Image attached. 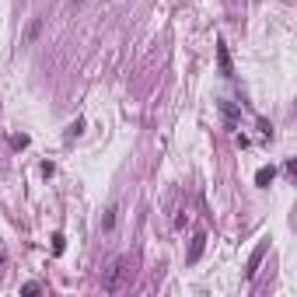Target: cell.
Listing matches in <instances>:
<instances>
[{
	"instance_id": "cell-1",
	"label": "cell",
	"mask_w": 297,
	"mask_h": 297,
	"mask_svg": "<svg viewBox=\"0 0 297 297\" xmlns=\"http://www.w3.org/2000/svg\"><path fill=\"white\" fill-rule=\"evenodd\" d=\"M126 280H129V259H115L112 269L105 273L101 287H105V294H119V290L126 287Z\"/></svg>"
},
{
	"instance_id": "cell-2",
	"label": "cell",
	"mask_w": 297,
	"mask_h": 297,
	"mask_svg": "<svg viewBox=\"0 0 297 297\" xmlns=\"http://www.w3.org/2000/svg\"><path fill=\"white\" fill-rule=\"evenodd\" d=\"M203 248H206V234H196V238H193V245H189V255H186V262H196V259L203 255Z\"/></svg>"
},
{
	"instance_id": "cell-3",
	"label": "cell",
	"mask_w": 297,
	"mask_h": 297,
	"mask_svg": "<svg viewBox=\"0 0 297 297\" xmlns=\"http://www.w3.org/2000/svg\"><path fill=\"white\" fill-rule=\"evenodd\" d=\"M217 60H220V74L231 77L234 70H231V56H227V46H224V42H217Z\"/></svg>"
},
{
	"instance_id": "cell-4",
	"label": "cell",
	"mask_w": 297,
	"mask_h": 297,
	"mask_svg": "<svg viewBox=\"0 0 297 297\" xmlns=\"http://www.w3.org/2000/svg\"><path fill=\"white\" fill-rule=\"evenodd\" d=\"M39 32H42V21L35 18V21H28V28H25V35H21V42H25V46H32V42L39 39Z\"/></svg>"
},
{
	"instance_id": "cell-5",
	"label": "cell",
	"mask_w": 297,
	"mask_h": 297,
	"mask_svg": "<svg viewBox=\"0 0 297 297\" xmlns=\"http://www.w3.org/2000/svg\"><path fill=\"white\" fill-rule=\"evenodd\" d=\"M262 252H266V245H259V248H255V252H252V259H248V273H245V276H248V280H252V276H255V269H259V262H262Z\"/></svg>"
},
{
	"instance_id": "cell-6",
	"label": "cell",
	"mask_w": 297,
	"mask_h": 297,
	"mask_svg": "<svg viewBox=\"0 0 297 297\" xmlns=\"http://www.w3.org/2000/svg\"><path fill=\"white\" fill-rule=\"evenodd\" d=\"M273 179H276V172H273V168H259V172H255V186H262V189H266Z\"/></svg>"
},
{
	"instance_id": "cell-7",
	"label": "cell",
	"mask_w": 297,
	"mask_h": 297,
	"mask_svg": "<svg viewBox=\"0 0 297 297\" xmlns=\"http://www.w3.org/2000/svg\"><path fill=\"white\" fill-rule=\"evenodd\" d=\"M115 220H119V206H108V210H105V220H101V227H105V231H112V227H115Z\"/></svg>"
},
{
	"instance_id": "cell-8",
	"label": "cell",
	"mask_w": 297,
	"mask_h": 297,
	"mask_svg": "<svg viewBox=\"0 0 297 297\" xmlns=\"http://www.w3.org/2000/svg\"><path fill=\"white\" fill-rule=\"evenodd\" d=\"M63 248H67V238H63V234H53V252L63 255Z\"/></svg>"
},
{
	"instance_id": "cell-9",
	"label": "cell",
	"mask_w": 297,
	"mask_h": 297,
	"mask_svg": "<svg viewBox=\"0 0 297 297\" xmlns=\"http://www.w3.org/2000/svg\"><path fill=\"white\" fill-rule=\"evenodd\" d=\"M0 262H4V248H0Z\"/></svg>"
}]
</instances>
